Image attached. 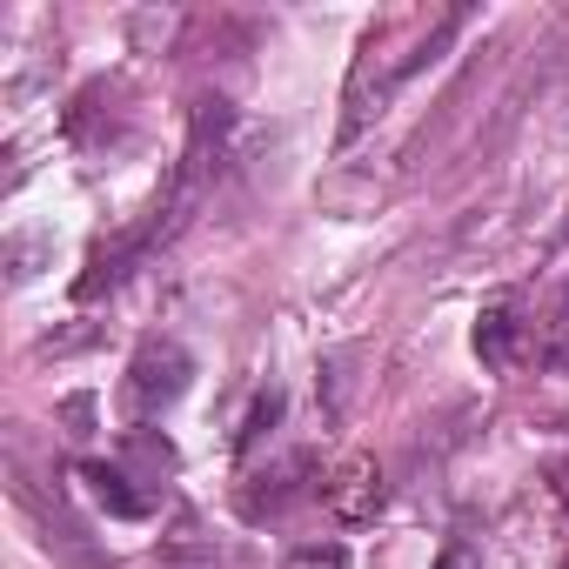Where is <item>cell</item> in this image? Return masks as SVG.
Returning <instances> with one entry per match:
<instances>
[{"mask_svg":"<svg viewBox=\"0 0 569 569\" xmlns=\"http://www.w3.org/2000/svg\"><path fill=\"white\" fill-rule=\"evenodd\" d=\"M542 362L562 376L569 369V289H562V302H556V316H549V342H542Z\"/></svg>","mask_w":569,"mask_h":569,"instance_id":"cell-6","label":"cell"},{"mask_svg":"<svg viewBox=\"0 0 569 569\" xmlns=\"http://www.w3.org/2000/svg\"><path fill=\"white\" fill-rule=\"evenodd\" d=\"M188 376H194V362H188L181 342H141L134 362H128V382H121V409H128V422H148V416L174 409L181 389H188Z\"/></svg>","mask_w":569,"mask_h":569,"instance_id":"cell-1","label":"cell"},{"mask_svg":"<svg viewBox=\"0 0 569 569\" xmlns=\"http://www.w3.org/2000/svg\"><path fill=\"white\" fill-rule=\"evenodd\" d=\"M81 482H88V489H94L114 516H148V496H134L121 469H108V462H81Z\"/></svg>","mask_w":569,"mask_h":569,"instance_id":"cell-5","label":"cell"},{"mask_svg":"<svg viewBox=\"0 0 569 569\" xmlns=\"http://www.w3.org/2000/svg\"><path fill=\"white\" fill-rule=\"evenodd\" d=\"M436 569H482V556H476L469 542H449V549L436 556Z\"/></svg>","mask_w":569,"mask_h":569,"instance_id":"cell-8","label":"cell"},{"mask_svg":"<svg viewBox=\"0 0 569 569\" xmlns=\"http://www.w3.org/2000/svg\"><path fill=\"white\" fill-rule=\"evenodd\" d=\"M322 496H329V509L342 522H376V509H382V469L376 462H349L336 482H322Z\"/></svg>","mask_w":569,"mask_h":569,"instance_id":"cell-3","label":"cell"},{"mask_svg":"<svg viewBox=\"0 0 569 569\" xmlns=\"http://www.w3.org/2000/svg\"><path fill=\"white\" fill-rule=\"evenodd\" d=\"M562 569H569V556H562Z\"/></svg>","mask_w":569,"mask_h":569,"instance_id":"cell-9","label":"cell"},{"mask_svg":"<svg viewBox=\"0 0 569 569\" xmlns=\"http://www.w3.org/2000/svg\"><path fill=\"white\" fill-rule=\"evenodd\" d=\"M274 416H281V396H274V389H268V396H261V402H254V409H248V429H241V449H254V442H261V429H268V422H274Z\"/></svg>","mask_w":569,"mask_h":569,"instance_id":"cell-7","label":"cell"},{"mask_svg":"<svg viewBox=\"0 0 569 569\" xmlns=\"http://www.w3.org/2000/svg\"><path fill=\"white\" fill-rule=\"evenodd\" d=\"M476 356H482L489 376H502L516 362V302H489L476 316Z\"/></svg>","mask_w":569,"mask_h":569,"instance_id":"cell-4","label":"cell"},{"mask_svg":"<svg viewBox=\"0 0 569 569\" xmlns=\"http://www.w3.org/2000/svg\"><path fill=\"white\" fill-rule=\"evenodd\" d=\"M309 476H316V456L309 449H296L289 462H274L261 482L268 489H241V516L248 522H261V516H281V509H289L296 496H309Z\"/></svg>","mask_w":569,"mask_h":569,"instance_id":"cell-2","label":"cell"}]
</instances>
